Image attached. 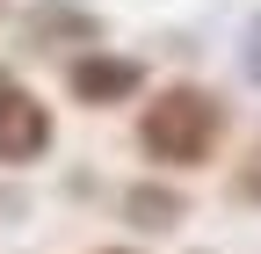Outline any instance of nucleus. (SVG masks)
Listing matches in <instances>:
<instances>
[{"instance_id":"0eeeda50","label":"nucleus","mask_w":261,"mask_h":254,"mask_svg":"<svg viewBox=\"0 0 261 254\" xmlns=\"http://www.w3.org/2000/svg\"><path fill=\"white\" fill-rule=\"evenodd\" d=\"M102 254H123V247H102Z\"/></svg>"},{"instance_id":"7ed1b4c3","label":"nucleus","mask_w":261,"mask_h":254,"mask_svg":"<svg viewBox=\"0 0 261 254\" xmlns=\"http://www.w3.org/2000/svg\"><path fill=\"white\" fill-rule=\"evenodd\" d=\"M65 87H73V102L87 109H109V102H130V94L145 87L138 58H116V51H80L73 73H65Z\"/></svg>"},{"instance_id":"423d86ee","label":"nucleus","mask_w":261,"mask_h":254,"mask_svg":"<svg viewBox=\"0 0 261 254\" xmlns=\"http://www.w3.org/2000/svg\"><path fill=\"white\" fill-rule=\"evenodd\" d=\"M247 73H254V80H261V22H254V29H247Z\"/></svg>"},{"instance_id":"20e7f679","label":"nucleus","mask_w":261,"mask_h":254,"mask_svg":"<svg viewBox=\"0 0 261 254\" xmlns=\"http://www.w3.org/2000/svg\"><path fill=\"white\" fill-rule=\"evenodd\" d=\"M29 37H80V44H94V15L87 8H65V0H44L37 15H29Z\"/></svg>"},{"instance_id":"39448f33","label":"nucleus","mask_w":261,"mask_h":254,"mask_svg":"<svg viewBox=\"0 0 261 254\" xmlns=\"http://www.w3.org/2000/svg\"><path fill=\"white\" fill-rule=\"evenodd\" d=\"M123 211H130V225H152V233L181 218V204L167 196V189H130V204H123Z\"/></svg>"},{"instance_id":"f03ea898","label":"nucleus","mask_w":261,"mask_h":254,"mask_svg":"<svg viewBox=\"0 0 261 254\" xmlns=\"http://www.w3.org/2000/svg\"><path fill=\"white\" fill-rule=\"evenodd\" d=\"M44 153H51V109L22 80L0 73V167H29Z\"/></svg>"},{"instance_id":"f257e3e1","label":"nucleus","mask_w":261,"mask_h":254,"mask_svg":"<svg viewBox=\"0 0 261 254\" xmlns=\"http://www.w3.org/2000/svg\"><path fill=\"white\" fill-rule=\"evenodd\" d=\"M218 138H225V109L203 87H160L138 116V145L160 167H203L218 153Z\"/></svg>"}]
</instances>
